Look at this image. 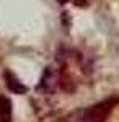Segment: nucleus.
<instances>
[{
  "mask_svg": "<svg viewBox=\"0 0 119 122\" xmlns=\"http://www.w3.org/2000/svg\"><path fill=\"white\" fill-rule=\"evenodd\" d=\"M103 117L100 107H93V109H85V111H77L70 114L64 122H100Z\"/></svg>",
  "mask_w": 119,
  "mask_h": 122,
  "instance_id": "1",
  "label": "nucleus"
},
{
  "mask_svg": "<svg viewBox=\"0 0 119 122\" xmlns=\"http://www.w3.org/2000/svg\"><path fill=\"white\" fill-rule=\"evenodd\" d=\"M3 78H5L7 88H8L10 91H13L15 94H25L28 91V86L21 83V81H20V80L13 75L11 72H8V70H7V72L3 73Z\"/></svg>",
  "mask_w": 119,
  "mask_h": 122,
  "instance_id": "2",
  "label": "nucleus"
},
{
  "mask_svg": "<svg viewBox=\"0 0 119 122\" xmlns=\"http://www.w3.org/2000/svg\"><path fill=\"white\" fill-rule=\"evenodd\" d=\"M0 122H11V101L0 96Z\"/></svg>",
  "mask_w": 119,
  "mask_h": 122,
  "instance_id": "3",
  "label": "nucleus"
},
{
  "mask_svg": "<svg viewBox=\"0 0 119 122\" xmlns=\"http://www.w3.org/2000/svg\"><path fill=\"white\" fill-rule=\"evenodd\" d=\"M57 2H59V3H60V5H64V3H67V2H69V0H57Z\"/></svg>",
  "mask_w": 119,
  "mask_h": 122,
  "instance_id": "4",
  "label": "nucleus"
}]
</instances>
